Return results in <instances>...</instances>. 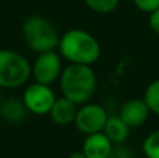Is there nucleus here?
<instances>
[{
	"mask_svg": "<svg viewBox=\"0 0 159 158\" xmlns=\"http://www.w3.org/2000/svg\"><path fill=\"white\" fill-rule=\"evenodd\" d=\"M60 81L61 95L77 105H84L89 102L96 90V76L91 66L87 64L70 63L66 69H63Z\"/></svg>",
	"mask_w": 159,
	"mask_h": 158,
	"instance_id": "obj_1",
	"label": "nucleus"
},
{
	"mask_svg": "<svg viewBox=\"0 0 159 158\" xmlns=\"http://www.w3.org/2000/svg\"><path fill=\"white\" fill-rule=\"evenodd\" d=\"M59 53L70 63L91 66L101 58V45L92 34L84 30H70L60 36Z\"/></svg>",
	"mask_w": 159,
	"mask_h": 158,
	"instance_id": "obj_2",
	"label": "nucleus"
},
{
	"mask_svg": "<svg viewBox=\"0 0 159 158\" xmlns=\"http://www.w3.org/2000/svg\"><path fill=\"white\" fill-rule=\"evenodd\" d=\"M22 38L30 49L36 53L55 50L59 46L60 36L49 20L32 16L22 24Z\"/></svg>",
	"mask_w": 159,
	"mask_h": 158,
	"instance_id": "obj_3",
	"label": "nucleus"
},
{
	"mask_svg": "<svg viewBox=\"0 0 159 158\" xmlns=\"http://www.w3.org/2000/svg\"><path fill=\"white\" fill-rule=\"evenodd\" d=\"M32 76L30 62L10 49H0V88H18Z\"/></svg>",
	"mask_w": 159,
	"mask_h": 158,
	"instance_id": "obj_4",
	"label": "nucleus"
},
{
	"mask_svg": "<svg viewBox=\"0 0 159 158\" xmlns=\"http://www.w3.org/2000/svg\"><path fill=\"white\" fill-rule=\"evenodd\" d=\"M56 101V95L50 86L41 83H32L27 87L22 94V102L28 112L34 115H49L53 104Z\"/></svg>",
	"mask_w": 159,
	"mask_h": 158,
	"instance_id": "obj_5",
	"label": "nucleus"
},
{
	"mask_svg": "<svg viewBox=\"0 0 159 158\" xmlns=\"http://www.w3.org/2000/svg\"><path fill=\"white\" fill-rule=\"evenodd\" d=\"M63 66L61 56L56 50L39 53L32 64V77L36 83L52 86L60 78Z\"/></svg>",
	"mask_w": 159,
	"mask_h": 158,
	"instance_id": "obj_6",
	"label": "nucleus"
},
{
	"mask_svg": "<svg viewBox=\"0 0 159 158\" xmlns=\"http://www.w3.org/2000/svg\"><path fill=\"white\" fill-rule=\"evenodd\" d=\"M107 118L109 115L102 105L87 102L84 105H80L74 125L81 133L88 136V134L103 130Z\"/></svg>",
	"mask_w": 159,
	"mask_h": 158,
	"instance_id": "obj_7",
	"label": "nucleus"
},
{
	"mask_svg": "<svg viewBox=\"0 0 159 158\" xmlns=\"http://www.w3.org/2000/svg\"><path fill=\"white\" fill-rule=\"evenodd\" d=\"M149 108L147 105V102L144 101V98H133L129 100L121 105L119 116L126 122V125L130 129L140 128L145 123V120L148 119L149 115Z\"/></svg>",
	"mask_w": 159,
	"mask_h": 158,
	"instance_id": "obj_8",
	"label": "nucleus"
},
{
	"mask_svg": "<svg viewBox=\"0 0 159 158\" xmlns=\"http://www.w3.org/2000/svg\"><path fill=\"white\" fill-rule=\"evenodd\" d=\"M113 143L103 132L88 134L82 143V153L87 158H107L112 151Z\"/></svg>",
	"mask_w": 159,
	"mask_h": 158,
	"instance_id": "obj_9",
	"label": "nucleus"
},
{
	"mask_svg": "<svg viewBox=\"0 0 159 158\" xmlns=\"http://www.w3.org/2000/svg\"><path fill=\"white\" fill-rule=\"evenodd\" d=\"M78 105L73 102L71 100L63 97L56 98L52 109L49 112V116L56 125L59 126H67L70 123H74L75 116H77Z\"/></svg>",
	"mask_w": 159,
	"mask_h": 158,
	"instance_id": "obj_10",
	"label": "nucleus"
},
{
	"mask_svg": "<svg viewBox=\"0 0 159 158\" xmlns=\"http://www.w3.org/2000/svg\"><path fill=\"white\" fill-rule=\"evenodd\" d=\"M130 130L131 129L126 125L123 119L119 115H112L107 118L106 123L103 128V133L107 136V139L113 143V144H123L130 136Z\"/></svg>",
	"mask_w": 159,
	"mask_h": 158,
	"instance_id": "obj_11",
	"label": "nucleus"
},
{
	"mask_svg": "<svg viewBox=\"0 0 159 158\" xmlns=\"http://www.w3.org/2000/svg\"><path fill=\"white\" fill-rule=\"evenodd\" d=\"M27 108H25L22 100H16V98H10V100H6L4 102L0 105V114L4 118L7 122L10 123H17L22 122L27 116Z\"/></svg>",
	"mask_w": 159,
	"mask_h": 158,
	"instance_id": "obj_12",
	"label": "nucleus"
},
{
	"mask_svg": "<svg viewBox=\"0 0 159 158\" xmlns=\"http://www.w3.org/2000/svg\"><path fill=\"white\" fill-rule=\"evenodd\" d=\"M144 101L147 102L149 111L159 116V78L154 80L145 90Z\"/></svg>",
	"mask_w": 159,
	"mask_h": 158,
	"instance_id": "obj_13",
	"label": "nucleus"
},
{
	"mask_svg": "<svg viewBox=\"0 0 159 158\" xmlns=\"http://www.w3.org/2000/svg\"><path fill=\"white\" fill-rule=\"evenodd\" d=\"M143 151L147 158H159V129L145 137L143 143Z\"/></svg>",
	"mask_w": 159,
	"mask_h": 158,
	"instance_id": "obj_14",
	"label": "nucleus"
},
{
	"mask_svg": "<svg viewBox=\"0 0 159 158\" xmlns=\"http://www.w3.org/2000/svg\"><path fill=\"white\" fill-rule=\"evenodd\" d=\"M119 2L120 0H84V3L91 10L99 14L112 13L119 6Z\"/></svg>",
	"mask_w": 159,
	"mask_h": 158,
	"instance_id": "obj_15",
	"label": "nucleus"
},
{
	"mask_svg": "<svg viewBox=\"0 0 159 158\" xmlns=\"http://www.w3.org/2000/svg\"><path fill=\"white\" fill-rule=\"evenodd\" d=\"M133 3L138 10L148 14H151L152 11L159 8V0H133Z\"/></svg>",
	"mask_w": 159,
	"mask_h": 158,
	"instance_id": "obj_16",
	"label": "nucleus"
},
{
	"mask_svg": "<svg viewBox=\"0 0 159 158\" xmlns=\"http://www.w3.org/2000/svg\"><path fill=\"white\" fill-rule=\"evenodd\" d=\"M107 158H133V153L127 146L123 144H113L112 151H110Z\"/></svg>",
	"mask_w": 159,
	"mask_h": 158,
	"instance_id": "obj_17",
	"label": "nucleus"
},
{
	"mask_svg": "<svg viewBox=\"0 0 159 158\" xmlns=\"http://www.w3.org/2000/svg\"><path fill=\"white\" fill-rule=\"evenodd\" d=\"M149 27L157 35H159V8L149 14Z\"/></svg>",
	"mask_w": 159,
	"mask_h": 158,
	"instance_id": "obj_18",
	"label": "nucleus"
},
{
	"mask_svg": "<svg viewBox=\"0 0 159 158\" xmlns=\"http://www.w3.org/2000/svg\"><path fill=\"white\" fill-rule=\"evenodd\" d=\"M69 158H87V157H85V154L82 153V150H81V151H74V153H71Z\"/></svg>",
	"mask_w": 159,
	"mask_h": 158,
	"instance_id": "obj_19",
	"label": "nucleus"
}]
</instances>
